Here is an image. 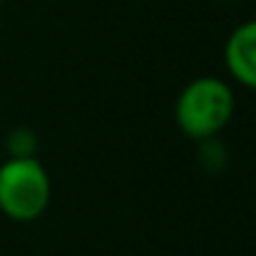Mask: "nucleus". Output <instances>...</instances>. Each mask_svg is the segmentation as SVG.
<instances>
[{
  "label": "nucleus",
  "mask_w": 256,
  "mask_h": 256,
  "mask_svg": "<svg viewBox=\"0 0 256 256\" xmlns=\"http://www.w3.org/2000/svg\"><path fill=\"white\" fill-rule=\"evenodd\" d=\"M234 107L236 100L229 82H224L222 78L204 75L192 80L179 92L174 104V120L189 140L202 142L216 137L232 122Z\"/></svg>",
  "instance_id": "nucleus-1"
},
{
  "label": "nucleus",
  "mask_w": 256,
  "mask_h": 256,
  "mask_svg": "<svg viewBox=\"0 0 256 256\" xmlns=\"http://www.w3.org/2000/svg\"><path fill=\"white\" fill-rule=\"evenodd\" d=\"M52 199V182L38 157H10L0 164V212L12 222H35Z\"/></svg>",
  "instance_id": "nucleus-2"
},
{
  "label": "nucleus",
  "mask_w": 256,
  "mask_h": 256,
  "mask_svg": "<svg viewBox=\"0 0 256 256\" xmlns=\"http://www.w3.org/2000/svg\"><path fill=\"white\" fill-rule=\"evenodd\" d=\"M224 65L236 82L256 90V18L232 30L224 45Z\"/></svg>",
  "instance_id": "nucleus-3"
},
{
  "label": "nucleus",
  "mask_w": 256,
  "mask_h": 256,
  "mask_svg": "<svg viewBox=\"0 0 256 256\" xmlns=\"http://www.w3.org/2000/svg\"><path fill=\"white\" fill-rule=\"evenodd\" d=\"M35 147H38V142L30 130H15L8 137L10 157H35Z\"/></svg>",
  "instance_id": "nucleus-4"
},
{
  "label": "nucleus",
  "mask_w": 256,
  "mask_h": 256,
  "mask_svg": "<svg viewBox=\"0 0 256 256\" xmlns=\"http://www.w3.org/2000/svg\"><path fill=\"white\" fill-rule=\"evenodd\" d=\"M0 2H5V0H0Z\"/></svg>",
  "instance_id": "nucleus-5"
}]
</instances>
